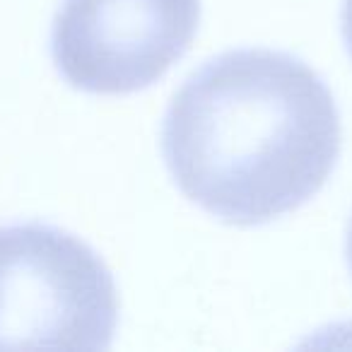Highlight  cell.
Here are the masks:
<instances>
[{
  "instance_id": "2",
  "label": "cell",
  "mask_w": 352,
  "mask_h": 352,
  "mask_svg": "<svg viewBox=\"0 0 352 352\" xmlns=\"http://www.w3.org/2000/svg\"><path fill=\"white\" fill-rule=\"evenodd\" d=\"M118 323L111 270L41 222L0 227V350H107Z\"/></svg>"
},
{
  "instance_id": "5",
  "label": "cell",
  "mask_w": 352,
  "mask_h": 352,
  "mask_svg": "<svg viewBox=\"0 0 352 352\" xmlns=\"http://www.w3.org/2000/svg\"><path fill=\"white\" fill-rule=\"evenodd\" d=\"M347 261H350V268H352V225H350V236H347Z\"/></svg>"
},
{
  "instance_id": "4",
  "label": "cell",
  "mask_w": 352,
  "mask_h": 352,
  "mask_svg": "<svg viewBox=\"0 0 352 352\" xmlns=\"http://www.w3.org/2000/svg\"><path fill=\"white\" fill-rule=\"evenodd\" d=\"M342 36H345L347 51L352 56V0H345V6H342Z\"/></svg>"
},
{
  "instance_id": "3",
  "label": "cell",
  "mask_w": 352,
  "mask_h": 352,
  "mask_svg": "<svg viewBox=\"0 0 352 352\" xmlns=\"http://www.w3.org/2000/svg\"><path fill=\"white\" fill-rule=\"evenodd\" d=\"M198 22L201 0H63L51 56L73 87L131 94L182 60Z\"/></svg>"
},
{
  "instance_id": "1",
  "label": "cell",
  "mask_w": 352,
  "mask_h": 352,
  "mask_svg": "<svg viewBox=\"0 0 352 352\" xmlns=\"http://www.w3.org/2000/svg\"><path fill=\"white\" fill-rule=\"evenodd\" d=\"M340 113L316 70L283 51L236 49L174 94L162 155L186 198L232 225L297 210L340 157Z\"/></svg>"
}]
</instances>
